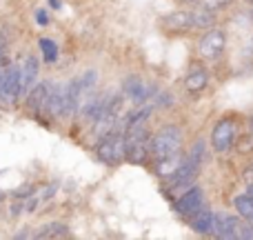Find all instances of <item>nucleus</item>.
Returning a JSON list of instances; mask_svg holds the SVG:
<instances>
[{"mask_svg":"<svg viewBox=\"0 0 253 240\" xmlns=\"http://www.w3.org/2000/svg\"><path fill=\"white\" fill-rule=\"evenodd\" d=\"M40 49H42L44 60H47V62H53V60L58 58V47H56V43H51L49 38H42V40H40Z\"/></svg>","mask_w":253,"mask_h":240,"instance_id":"obj_18","label":"nucleus"},{"mask_svg":"<svg viewBox=\"0 0 253 240\" xmlns=\"http://www.w3.org/2000/svg\"><path fill=\"white\" fill-rule=\"evenodd\" d=\"M224 51V34L220 29H211L209 34L202 36L200 40V53L205 58H218Z\"/></svg>","mask_w":253,"mask_h":240,"instance_id":"obj_4","label":"nucleus"},{"mask_svg":"<svg viewBox=\"0 0 253 240\" xmlns=\"http://www.w3.org/2000/svg\"><path fill=\"white\" fill-rule=\"evenodd\" d=\"M193 220H191V227L196 229L198 234H209L211 227H213V211L209 209H198L196 214H191Z\"/></svg>","mask_w":253,"mask_h":240,"instance_id":"obj_14","label":"nucleus"},{"mask_svg":"<svg viewBox=\"0 0 253 240\" xmlns=\"http://www.w3.org/2000/svg\"><path fill=\"white\" fill-rule=\"evenodd\" d=\"M184 85H187L189 92H200V89L207 87V74H205V71H196V74L187 76Z\"/></svg>","mask_w":253,"mask_h":240,"instance_id":"obj_16","label":"nucleus"},{"mask_svg":"<svg viewBox=\"0 0 253 240\" xmlns=\"http://www.w3.org/2000/svg\"><path fill=\"white\" fill-rule=\"evenodd\" d=\"M251 131H253V118H251Z\"/></svg>","mask_w":253,"mask_h":240,"instance_id":"obj_27","label":"nucleus"},{"mask_svg":"<svg viewBox=\"0 0 253 240\" xmlns=\"http://www.w3.org/2000/svg\"><path fill=\"white\" fill-rule=\"evenodd\" d=\"M109 102H111V96H102V98H98V100L87 102V105L83 107V118L87 122H96L107 109H109Z\"/></svg>","mask_w":253,"mask_h":240,"instance_id":"obj_12","label":"nucleus"},{"mask_svg":"<svg viewBox=\"0 0 253 240\" xmlns=\"http://www.w3.org/2000/svg\"><path fill=\"white\" fill-rule=\"evenodd\" d=\"M36 18H38V22H40V25H47V20H49V18H47V13H44V11H38V16H36Z\"/></svg>","mask_w":253,"mask_h":240,"instance_id":"obj_24","label":"nucleus"},{"mask_svg":"<svg viewBox=\"0 0 253 240\" xmlns=\"http://www.w3.org/2000/svg\"><path fill=\"white\" fill-rule=\"evenodd\" d=\"M44 109H47L53 118L62 116V111H65V87H60V85H58V87L49 89V96H47V102H44Z\"/></svg>","mask_w":253,"mask_h":240,"instance_id":"obj_11","label":"nucleus"},{"mask_svg":"<svg viewBox=\"0 0 253 240\" xmlns=\"http://www.w3.org/2000/svg\"><path fill=\"white\" fill-rule=\"evenodd\" d=\"M162 25H165L169 31H187V29H191V27H193L191 11H175V13H169V16L162 18Z\"/></svg>","mask_w":253,"mask_h":240,"instance_id":"obj_9","label":"nucleus"},{"mask_svg":"<svg viewBox=\"0 0 253 240\" xmlns=\"http://www.w3.org/2000/svg\"><path fill=\"white\" fill-rule=\"evenodd\" d=\"M238 220L231 218V216L227 214H213V227H211V232H215V236L220 238H238Z\"/></svg>","mask_w":253,"mask_h":240,"instance_id":"obj_6","label":"nucleus"},{"mask_svg":"<svg viewBox=\"0 0 253 240\" xmlns=\"http://www.w3.org/2000/svg\"><path fill=\"white\" fill-rule=\"evenodd\" d=\"M191 20H193V27L209 29V27H213L215 16L209 11V9H198V11H191Z\"/></svg>","mask_w":253,"mask_h":240,"instance_id":"obj_15","label":"nucleus"},{"mask_svg":"<svg viewBox=\"0 0 253 240\" xmlns=\"http://www.w3.org/2000/svg\"><path fill=\"white\" fill-rule=\"evenodd\" d=\"M231 0H205L207 7H220V4H229Z\"/></svg>","mask_w":253,"mask_h":240,"instance_id":"obj_23","label":"nucleus"},{"mask_svg":"<svg viewBox=\"0 0 253 240\" xmlns=\"http://www.w3.org/2000/svg\"><path fill=\"white\" fill-rule=\"evenodd\" d=\"M49 89H51V83H38L29 89V96H27V107L31 111H40L44 109V102H47Z\"/></svg>","mask_w":253,"mask_h":240,"instance_id":"obj_8","label":"nucleus"},{"mask_svg":"<svg viewBox=\"0 0 253 240\" xmlns=\"http://www.w3.org/2000/svg\"><path fill=\"white\" fill-rule=\"evenodd\" d=\"M236 209L240 216H245V218H253V198L251 196H238L236 198Z\"/></svg>","mask_w":253,"mask_h":240,"instance_id":"obj_17","label":"nucleus"},{"mask_svg":"<svg viewBox=\"0 0 253 240\" xmlns=\"http://www.w3.org/2000/svg\"><path fill=\"white\" fill-rule=\"evenodd\" d=\"M125 92L129 94L133 100H147L149 98V94L153 92V89H149V85H144L140 78H126V83H125Z\"/></svg>","mask_w":253,"mask_h":240,"instance_id":"obj_13","label":"nucleus"},{"mask_svg":"<svg viewBox=\"0 0 253 240\" xmlns=\"http://www.w3.org/2000/svg\"><path fill=\"white\" fill-rule=\"evenodd\" d=\"M93 85H96V71H87V74L80 78V87H83V92H89Z\"/></svg>","mask_w":253,"mask_h":240,"instance_id":"obj_20","label":"nucleus"},{"mask_svg":"<svg viewBox=\"0 0 253 240\" xmlns=\"http://www.w3.org/2000/svg\"><path fill=\"white\" fill-rule=\"evenodd\" d=\"M180 144H182V131H180L178 127L169 125V127H162V129L153 136V140L149 143V151H151V156L156 158V162H158V160H165V158L178 153Z\"/></svg>","mask_w":253,"mask_h":240,"instance_id":"obj_1","label":"nucleus"},{"mask_svg":"<svg viewBox=\"0 0 253 240\" xmlns=\"http://www.w3.org/2000/svg\"><path fill=\"white\" fill-rule=\"evenodd\" d=\"M20 94H22L20 67H9L2 74V92H0V98H2L4 102H16Z\"/></svg>","mask_w":253,"mask_h":240,"instance_id":"obj_3","label":"nucleus"},{"mask_svg":"<svg viewBox=\"0 0 253 240\" xmlns=\"http://www.w3.org/2000/svg\"><path fill=\"white\" fill-rule=\"evenodd\" d=\"M211 143H213L215 151H227L233 143V125L231 120H220L215 125L213 134H211Z\"/></svg>","mask_w":253,"mask_h":240,"instance_id":"obj_5","label":"nucleus"},{"mask_svg":"<svg viewBox=\"0 0 253 240\" xmlns=\"http://www.w3.org/2000/svg\"><path fill=\"white\" fill-rule=\"evenodd\" d=\"M38 60L36 56H27L25 62H22V69H20V87L22 92H29L36 83V76H38Z\"/></svg>","mask_w":253,"mask_h":240,"instance_id":"obj_10","label":"nucleus"},{"mask_svg":"<svg viewBox=\"0 0 253 240\" xmlns=\"http://www.w3.org/2000/svg\"><path fill=\"white\" fill-rule=\"evenodd\" d=\"M171 100H173V98H171L169 94H162V96L158 98V105H160V107H169V105H171Z\"/></svg>","mask_w":253,"mask_h":240,"instance_id":"obj_22","label":"nucleus"},{"mask_svg":"<svg viewBox=\"0 0 253 240\" xmlns=\"http://www.w3.org/2000/svg\"><path fill=\"white\" fill-rule=\"evenodd\" d=\"M175 209H178L182 216H191V214H196L198 209H202V192H200L198 187L189 189V192L184 193V196L180 198L178 202H175Z\"/></svg>","mask_w":253,"mask_h":240,"instance_id":"obj_7","label":"nucleus"},{"mask_svg":"<svg viewBox=\"0 0 253 240\" xmlns=\"http://www.w3.org/2000/svg\"><path fill=\"white\" fill-rule=\"evenodd\" d=\"M0 92H2V74H0Z\"/></svg>","mask_w":253,"mask_h":240,"instance_id":"obj_26","label":"nucleus"},{"mask_svg":"<svg viewBox=\"0 0 253 240\" xmlns=\"http://www.w3.org/2000/svg\"><path fill=\"white\" fill-rule=\"evenodd\" d=\"M238 236L240 238H253V227H238Z\"/></svg>","mask_w":253,"mask_h":240,"instance_id":"obj_21","label":"nucleus"},{"mask_svg":"<svg viewBox=\"0 0 253 240\" xmlns=\"http://www.w3.org/2000/svg\"><path fill=\"white\" fill-rule=\"evenodd\" d=\"M249 196L253 198V185H251V187H249Z\"/></svg>","mask_w":253,"mask_h":240,"instance_id":"obj_25","label":"nucleus"},{"mask_svg":"<svg viewBox=\"0 0 253 240\" xmlns=\"http://www.w3.org/2000/svg\"><path fill=\"white\" fill-rule=\"evenodd\" d=\"M125 131L120 129V131H111V134H107L105 138H102V143L98 144V149H96V153H98V158L100 160H105V162H109V165H114V162H118L120 158L125 156Z\"/></svg>","mask_w":253,"mask_h":240,"instance_id":"obj_2","label":"nucleus"},{"mask_svg":"<svg viewBox=\"0 0 253 240\" xmlns=\"http://www.w3.org/2000/svg\"><path fill=\"white\" fill-rule=\"evenodd\" d=\"M67 234V227L65 225H47V227L42 229V232L38 234V238H53V236H65Z\"/></svg>","mask_w":253,"mask_h":240,"instance_id":"obj_19","label":"nucleus"}]
</instances>
